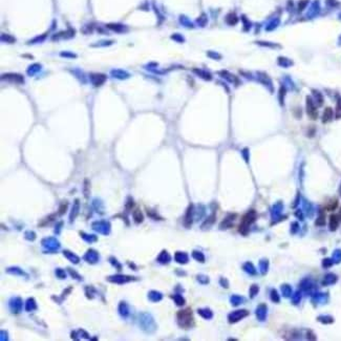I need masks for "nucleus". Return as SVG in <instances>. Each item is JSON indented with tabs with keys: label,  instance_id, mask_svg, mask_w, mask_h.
Instances as JSON below:
<instances>
[{
	"label": "nucleus",
	"instance_id": "obj_1",
	"mask_svg": "<svg viewBox=\"0 0 341 341\" xmlns=\"http://www.w3.org/2000/svg\"><path fill=\"white\" fill-rule=\"evenodd\" d=\"M178 322L182 327H189L192 322V313H191V310H185L182 311L178 314Z\"/></svg>",
	"mask_w": 341,
	"mask_h": 341
},
{
	"label": "nucleus",
	"instance_id": "obj_2",
	"mask_svg": "<svg viewBox=\"0 0 341 341\" xmlns=\"http://www.w3.org/2000/svg\"><path fill=\"white\" fill-rule=\"evenodd\" d=\"M255 221V213L253 212H249L247 213L246 215L244 216V218H242V224H240V232L242 233H245V229H248L249 225L250 224H252L253 221Z\"/></svg>",
	"mask_w": 341,
	"mask_h": 341
},
{
	"label": "nucleus",
	"instance_id": "obj_3",
	"mask_svg": "<svg viewBox=\"0 0 341 341\" xmlns=\"http://www.w3.org/2000/svg\"><path fill=\"white\" fill-rule=\"evenodd\" d=\"M106 80V77L102 74H93L91 75V81L95 85H101Z\"/></svg>",
	"mask_w": 341,
	"mask_h": 341
},
{
	"label": "nucleus",
	"instance_id": "obj_4",
	"mask_svg": "<svg viewBox=\"0 0 341 341\" xmlns=\"http://www.w3.org/2000/svg\"><path fill=\"white\" fill-rule=\"evenodd\" d=\"M308 114L312 119L317 118V111L315 109L314 105L312 104V102H311V100H308Z\"/></svg>",
	"mask_w": 341,
	"mask_h": 341
},
{
	"label": "nucleus",
	"instance_id": "obj_5",
	"mask_svg": "<svg viewBox=\"0 0 341 341\" xmlns=\"http://www.w3.org/2000/svg\"><path fill=\"white\" fill-rule=\"evenodd\" d=\"M338 216L337 215H332L331 218H330V227H331V230L334 231V230L337 229L338 227Z\"/></svg>",
	"mask_w": 341,
	"mask_h": 341
},
{
	"label": "nucleus",
	"instance_id": "obj_6",
	"mask_svg": "<svg viewBox=\"0 0 341 341\" xmlns=\"http://www.w3.org/2000/svg\"><path fill=\"white\" fill-rule=\"evenodd\" d=\"M332 117H333V111H332L331 108H327L324 111V114H323V122H327V121H330L332 119Z\"/></svg>",
	"mask_w": 341,
	"mask_h": 341
},
{
	"label": "nucleus",
	"instance_id": "obj_7",
	"mask_svg": "<svg viewBox=\"0 0 341 341\" xmlns=\"http://www.w3.org/2000/svg\"><path fill=\"white\" fill-rule=\"evenodd\" d=\"M191 210H192V207H189L188 209V212H187V215H186V218H185V225L187 226V227H189V226L191 225V223H192V219H191Z\"/></svg>",
	"mask_w": 341,
	"mask_h": 341
},
{
	"label": "nucleus",
	"instance_id": "obj_8",
	"mask_svg": "<svg viewBox=\"0 0 341 341\" xmlns=\"http://www.w3.org/2000/svg\"><path fill=\"white\" fill-rule=\"evenodd\" d=\"M133 218H135V221L136 223H141V221H143V215L142 213H141V211L139 210V209H136V210L133 212Z\"/></svg>",
	"mask_w": 341,
	"mask_h": 341
},
{
	"label": "nucleus",
	"instance_id": "obj_9",
	"mask_svg": "<svg viewBox=\"0 0 341 341\" xmlns=\"http://www.w3.org/2000/svg\"><path fill=\"white\" fill-rule=\"evenodd\" d=\"M8 78L14 79L16 82H22V81H23V77L19 76V75H8V76H3V77H2V79H8Z\"/></svg>",
	"mask_w": 341,
	"mask_h": 341
},
{
	"label": "nucleus",
	"instance_id": "obj_10",
	"mask_svg": "<svg viewBox=\"0 0 341 341\" xmlns=\"http://www.w3.org/2000/svg\"><path fill=\"white\" fill-rule=\"evenodd\" d=\"M227 22L229 23V24H235V23L237 22V17L234 14H229L227 16Z\"/></svg>",
	"mask_w": 341,
	"mask_h": 341
},
{
	"label": "nucleus",
	"instance_id": "obj_11",
	"mask_svg": "<svg viewBox=\"0 0 341 341\" xmlns=\"http://www.w3.org/2000/svg\"><path fill=\"white\" fill-rule=\"evenodd\" d=\"M337 205H338V202H337V199H333V201H332L331 203H330L329 205H327V210H330V211H333V210H335V209H336V207H337Z\"/></svg>",
	"mask_w": 341,
	"mask_h": 341
}]
</instances>
